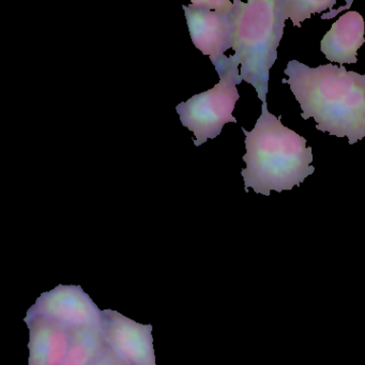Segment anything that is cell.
Masks as SVG:
<instances>
[{"label": "cell", "instance_id": "obj_5", "mask_svg": "<svg viewBox=\"0 0 365 365\" xmlns=\"http://www.w3.org/2000/svg\"><path fill=\"white\" fill-rule=\"evenodd\" d=\"M183 9L192 42L217 67L225 57L224 53L232 48L234 3L193 0L191 5L183 6Z\"/></svg>", "mask_w": 365, "mask_h": 365}, {"label": "cell", "instance_id": "obj_9", "mask_svg": "<svg viewBox=\"0 0 365 365\" xmlns=\"http://www.w3.org/2000/svg\"><path fill=\"white\" fill-rule=\"evenodd\" d=\"M365 22L359 12L349 11L341 16L324 35L320 51L328 61L345 63H358L359 48L365 43Z\"/></svg>", "mask_w": 365, "mask_h": 365}, {"label": "cell", "instance_id": "obj_7", "mask_svg": "<svg viewBox=\"0 0 365 365\" xmlns=\"http://www.w3.org/2000/svg\"><path fill=\"white\" fill-rule=\"evenodd\" d=\"M108 345L130 365H157L153 327L113 309L103 311L102 322Z\"/></svg>", "mask_w": 365, "mask_h": 365}, {"label": "cell", "instance_id": "obj_3", "mask_svg": "<svg viewBox=\"0 0 365 365\" xmlns=\"http://www.w3.org/2000/svg\"><path fill=\"white\" fill-rule=\"evenodd\" d=\"M232 19V58L241 67V80L252 85L267 103L270 69L285 27L281 0H236Z\"/></svg>", "mask_w": 365, "mask_h": 365}, {"label": "cell", "instance_id": "obj_4", "mask_svg": "<svg viewBox=\"0 0 365 365\" xmlns=\"http://www.w3.org/2000/svg\"><path fill=\"white\" fill-rule=\"evenodd\" d=\"M215 70L220 82L212 89L194 96L176 108L183 127L195 135L196 147L202 146L209 138H217L226 123H237L232 112L240 98L237 85L242 82L239 63L232 56H225Z\"/></svg>", "mask_w": 365, "mask_h": 365}, {"label": "cell", "instance_id": "obj_2", "mask_svg": "<svg viewBox=\"0 0 365 365\" xmlns=\"http://www.w3.org/2000/svg\"><path fill=\"white\" fill-rule=\"evenodd\" d=\"M282 116L275 117L262 103V115L252 131L242 128L247 153L241 170L245 192L250 187L257 194L270 196L271 191H290L315 172L313 149L307 140L283 125Z\"/></svg>", "mask_w": 365, "mask_h": 365}, {"label": "cell", "instance_id": "obj_10", "mask_svg": "<svg viewBox=\"0 0 365 365\" xmlns=\"http://www.w3.org/2000/svg\"><path fill=\"white\" fill-rule=\"evenodd\" d=\"M106 345L102 326L74 329L63 365H93Z\"/></svg>", "mask_w": 365, "mask_h": 365}, {"label": "cell", "instance_id": "obj_8", "mask_svg": "<svg viewBox=\"0 0 365 365\" xmlns=\"http://www.w3.org/2000/svg\"><path fill=\"white\" fill-rule=\"evenodd\" d=\"M29 329V365H63L71 330L42 317H26Z\"/></svg>", "mask_w": 365, "mask_h": 365}, {"label": "cell", "instance_id": "obj_12", "mask_svg": "<svg viewBox=\"0 0 365 365\" xmlns=\"http://www.w3.org/2000/svg\"><path fill=\"white\" fill-rule=\"evenodd\" d=\"M93 365H130L118 356L110 346L106 345Z\"/></svg>", "mask_w": 365, "mask_h": 365}, {"label": "cell", "instance_id": "obj_1", "mask_svg": "<svg viewBox=\"0 0 365 365\" xmlns=\"http://www.w3.org/2000/svg\"><path fill=\"white\" fill-rule=\"evenodd\" d=\"M284 73L304 120L313 118L318 131L347 138L349 145L365 138V74L344 66L309 68L298 61L288 63Z\"/></svg>", "mask_w": 365, "mask_h": 365}, {"label": "cell", "instance_id": "obj_6", "mask_svg": "<svg viewBox=\"0 0 365 365\" xmlns=\"http://www.w3.org/2000/svg\"><path fill=\"white\" fill-rule=\"evenodd\" d=\"M27 317H42L69 330L102 326L103 311L81 286L58 285L43 292Z\"/></svg>", "mask_w": 365, "mask_h": 365}, {"label": "cell", "instance_id": "obj_11", "mask_svg": "<svg viewBox=\"0 0 365 365\" xmlns=\"http://www.w3.org/2000/svg\"><path fill=\"white\" fill-rule=\"evenodd\" d=\"M335 4V0H281L284 19H290L298 29L303 21L311 19L312 14L331 10Z\"/></svg>", "mask_w": 365, "mask_h": 365}]
</instances>
